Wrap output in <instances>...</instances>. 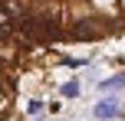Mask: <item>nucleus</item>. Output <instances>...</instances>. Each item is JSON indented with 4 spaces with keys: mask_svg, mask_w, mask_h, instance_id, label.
<instances>
[{
    "mask_svg": "<svg viewBox=\"0 0 125 121\" xmlns=\"http://www.w3.org/2000/svg\"><path fill=\"white\" fill-rule=\"evenodd\" d=\"M119 98H102L99 105H95V118H102V121H112V118H119Z\"/></svg>",
    "mask_w": 125,
    "mask_h": 121,
    "instance_id": "obj_1",
    "label": "nucleus"
},
{
    "mask_svg": "<svg viewBox=\"0 0 125 121\" xmlns=\"http://www.w3.org/2000/svg\"><path fill=\"white\" fill-rule=\"evenodd\" d=\"M73 33H76V36H79V39H92V36H99V33H102V26L99 23H95V20H79V23H76L73 26Z\"/></svg>",
    "mask_w": 125,
    "mask_h": 121,
    "instance_id": "obj_2",
    "label": "nucleus"
},
{
    "mask_svg": "<svg viewBox=\"0 0 125 121\" xmlns=\"http://www.w3.org/2000/svg\"><path fill=\"white\" fill-rule=\"evenodd\" d=\"M13 30H17V23H13L10 16H3V13H0V39H10Z\"/></svg>",
    "mask_w": 125,
    "mask_h": 121,
    "instance_id": "obj_3",
    "label": "nucleus"
},
{
    "mask_svg": "<svg viewBox=\"0 0 125 121\" xmlns=\"http://www.w3.org/2000/svg\"><path fill=\"white\" fill-rule=\"evenodd\" d=\"M125 85V75H115V79H109V82H102V92H115V89H122Z\"/></svg>",
    "mask_w": 125,
    "mask_h": 121,
    "instance_id": "obj_4",
    "label": "nucleus"
},
{
    "mask_svg": "<svg viewBox=\"0 0 125 121\" xmlns=\"http://www.w3.org/2000/svg\"><path fill=\"white\" fill-rule=\"evenodd\" d=\"M59 92H62V98H76V95H79V82H66Z\"/></svg>",
    "mask_w": 125,
    "mask_h": 121,
    "instance_id": "obj_5",
    "label": "nucleus"
},
{
    "mask_svg": "<svg viewBox=\"0 0 125 121\" xmlns=\"http://www.w3.org/2000/svg\"><path fill=\"white\" fill-rule=\"evenodd\" d=\"M0 69H3V65H0Z\"/></svg>",
    "mask_w": 125,
    "mask_h": 121,
    "instance_id": "obj_6",
    "label": "nucleus"
}]
</instances>
